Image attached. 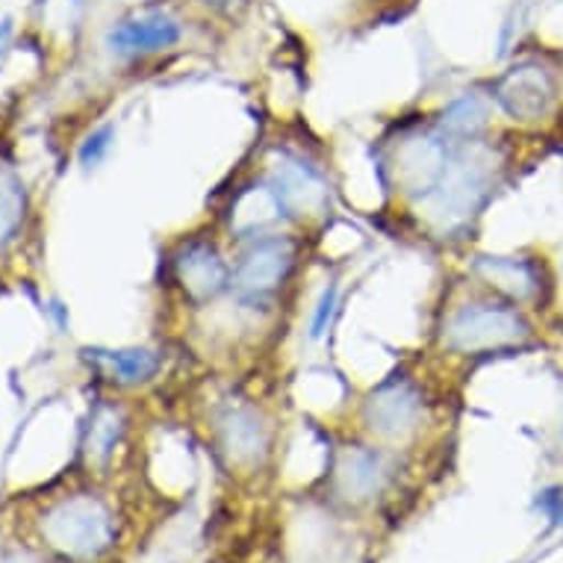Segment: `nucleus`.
<instances>
[{
    "mask_svg": "<svg viewBox=\"0 0 563 563\" xmlns=\"http://www.w3.org/2000/svg\"><path fill=\"white\" fill-rule=\"evenodd\" d=\"M296 242L289 236H277V233L254 236L249 249L242 251L236 268H233V289L245 301L272 298L287 284L289 272L296 266Z\"/></svg>",
    "mask_w": 563,
    "mask_h": 563,
    "instance_id": "nucleus-4",
    "label": "nucleus"
},
{
    "mask_svg": "<svg viewBox=\"0 0 563 563\" xmlns=\"http://www.w3.org/2000/svg\"><path fill=\"white\" fill-rule=\"evenodd\" d=\"M336 298H340V287L331 284V287H324V292L319 296V301H316L313 319H310V336H313V340L324 336V331H328V324H331L333 319V310H336Z\"/></svg>",
    "mask_w": 563,
    "mask_h": 563,
    "instance_id": "nucleus-17",
    "label": "nucleus"
},
{
    "mask_svg": "<svg viewBox=\"0 0 563 563\" xmlns=\"http://www.w3.org/2000/svg\"><path fill=\"white\" fill-rule=\"evenodd\" d=\"M336 481H340L342 496L369 499V496L378 493L380 481H384L380 457L372 449H363V445L345 449L340 457V466H336Z\"/></svg>",
    "mask_w": 563,
    "mask_h": 563,
    "instance_id": "nucleus-12",
    "label": "nucleus"
},
{
    "mask_svg": "<svg viewBox=\"0 0 563 563\" xmlns=\"http://www.w3.org/2000/svg\"><path fill=\"white\" fill-rule=\"evenodd\" d=\"M180 36H184V27L172 15L145 12V15L115 24L107 36V45H110L112 54L119 56H145L175 47Z\"/></svg>",
    "mask_w": 563,
    "mask_h": 563,
    "instance_id": "nucleus-9",
    "label": "nucleus"
},
{
    "mask_svg": "<svg viewBox=\"0 0 563 563\" xmlns=\"http://www.w3.org/2000/svg\"><path fill=\"white\" fill-rule=\"evenodd\" d=\"M475 272L484 277V284L499 289L501 296L514 298V301H526L534 298L540 289V272L534 263L517 257H478L475 260Z\"/></svg>",
    "mask_w": 563,
    "mask_h": 563,
    "instance_id": "nucleus-11",
    "label": "nucleus"
},
{
    "mask_svg": "<svg viewBox=\"0 0 563 563\" xmlns=\"http://www.w3.org/2000/svg\"><path fill=\"white\" fill-rule=\"evenodd\" d=\"M207 3H213L216 10H233V3H236V0H207Z\"/></svg>",
    "mask_w": 563,
    "mask_h": 563,
    "instance_id": "nucleus-21",
    "label": "nucleus"
},
{
    "mask_svg": "<svg viewBox=\"0 0 563 563\" xmlns=\"http://www.w3.org/2000/svg\"><path fill=\"white\" fill-rule=\"evenodd\" d=\"M10 33H12V24H10V21H0V54L7 51V42H10Z\"/></svg>",
    "mask_w": 563,
    "mask_h": 563,
    "instance_id": "nucleus-20",
    "label": "nucleus"
},
{
    "mask_svg": "<svg viewBox=\"0 0 563 563\" xmlns=\"http://www.w3.org/2000/svg\"><path fill=\"white\" fill-rule=\"evenodd\" d=\"M493 98L514 121H540L554 107L558 84L543 65L522 63L496 80Z\"/></svg>",
    "mask_w": 563,
    "mask_h": 563,
    "instance_id": "nucleus-6",
    "label": "nucleus"
},
{
    "mask_svg": "<svg viewBox=\"0 0 563 563\" xmlns=\"http://www.w3.org/2000/svg\"><path fill=\"white\" fill-rule=\"evenodd\" d=\"M175 280L192 305H207L231 284V268L210 240H189L175 254Z\"/></svg>",
    "mask_w": 563,
    "mask_h": 563,
    "instance_id": "nucleus-7",
    "label": "nucleus"
},
{
    "mask_svg": "<svg viewBox=\"0 0 563 563\" xmlns=\"http://www.w3.org/2000/svg\"><path fill=\"white\" fill-rule=\"evenodd\" d=\"M537 508L552 519V526H563V489L561 487L543 489V493H540V499H537Z\"/></svg>",
    "mask_w": 563,
    "mask_h": 563,
    "instance_id": "nucleus-19",
    "label": "nucleus"
},
{
    "mask_svg": "<svg viewBox=\"0 0 563 563\" xmlns=\"http://www.w3.org/2000/svg\"><path fill=\"white\" fill-rule=\"evenodd\" d=\"M24 219V184L15 172L0 168V249L19 233Z\"/></svg>",
    "mask_w": 563,
    "mask_h": 563,
    "instance_id": "nucleus-15",
    "label": "nucleus"
},
{
    "mask_svg": "<svg viewBox=\"0 0 563 563\" xmlns=\"http://www.w3.org/2000/svg\"><path fill=\"white\" fill-rule=\"evenodd\" d=\"M112 139H115V128L112 124H103V128L92 130L89 136H86V142L80 145V166L89 172V168L101 166L103 159H107V154H110L112 148Z\"/></svg>",
    "mask_w": 563,
    "mask_h": 563,
    "instance_id": "nucleus-16",
    "label": "nucleus"
},
{
    "mask_svg": "<svg viewBox=\"0 0 563 563\" xmlns=\"http://www.w3.org/2000/svg\"><path fill=\"white\" fill-rule=\"evenodd\" d=\"M7 563H27V561H19V558H15V561H7Z\"/></svg>",
    "mask_w": 563,
    "mask_h": 563,
    "instance_id": "nucleus-22",
    "label": "nucleus"
},
{
    "mask_svg": "<svg viewBox=\"0 0 563 563\" xmlns=\"http://www.w3.org/2000/svg\"><path fill=\"white\" fill-rule=\"evenodd\" d=\"M484 128H487V103L481 101L478 95L454 98L443 110V119H440V133L445 139L463 142V145L475 142Z\"/></svg>",
    "mask_w": 563,
    "mask_h": 563,
    "instance_id": "nucleus-14",
    "label": "nucleus"
},
{
    "mask_svg": "<svg viewBox=\"0 0 563 563\" xmlns=\"http://www.w3.org/2000/svg\"><path fill=\"white\" fill-rule=\"evenodd\" d=\"M489 186H493V172L489 163L466 154H457L449 163V172L440 180L434 192L428 195L426 201H431V216L443 231L461 228L470 222V216L481 210V203L487 201Z\"/></svg>",
    "mask_w": 563,
    "mask_h": 563,
    "instance_id": "nucleus-3",
    "label": "nucleus"
},
{
    "mask_svg": "<svg viewBox=\"0 0 563 563\" xmlns=\"http://www.w3.org/2000/svg\"><path fill=\"white\" fill-rule=\"evenodd\" d=\"M42 534L56 552L89 561L110 549L115 540V522L98 499L75 496V499L59 501L54 510H47Z\"/></svg>",
    "mask_w": 563,
    "mask_h": 563,
    "instance_id": "nucleus-2",
    "label": "nucleus"
},
{
    "mask_svg": "<svg viewBox=\"0 0 563 563\" xmlns=\"http://www.w3.org/2000/svg\"><path fill=\"white\" fill-rule=\"evenodd\" d=\"M531 336V324L514 305L472 301L457 307L443 324V345L454 354H489Z\"/></svg>",
    "mask_w": 563,
    "mask_h": 563,
    "instance_id": "nucleus-1",
    "label": "nucleus"
},
{
    "mask_svg": "<svg viewBox=\"0 0 563 563\" xmlns=\"http://www.w3.org/2000/svg\"><path fill=\"white\" fill-rule=\"evenodd\" d=\"M224 452L231 454L233 463H257L268 449V431L260 422V416L249 407L228 410L219 422Z\"/></svg>",
    "mask_w": 563,
    "mask_h": 563,
    "instance_id": "nucleus-10",
    "label": "nucleus"
},
{
    "mask_svg": "<svg viewBox=\"0 0 563 563\" xmlns=\"http://www.w3.org/2000/svg\"><path fill=\"white\" fill-rule=\"evenodd\" d=\"M112 380L148 384L159 372V354L151 349H95L86 351Z\"/></svg>",
    "mask_w": 563,
    "mask_h": 563,
    "instance_id": "nucleus-13",
    "label": "nucleus"
},
{
    "mask_svg": "<svg viewBox=\"0 0 563 563\" xmlns=\"http://www.w3.org/2000/svg\"><path fill=\"white\" fill-rule=\"evenodd\" d=\"M366 426L380 437H401L413 431L422 416V393L413 380L389 378L378 389H372L363 407Z\"/></svg>",
    "mask_w": 563,
    "mask_h": 563,
    "instance_id": "nucleus-8",
    "label": "nucleus"
},
{
    "mask_svg": "<svg viewBox=\"0 0 563 563\" xmlns=\"http://www.w3.org/2000/svg\"><path fill=\"white\" fill-rule=\"evenodd\" d=\"M449 145L452 142L440 130L437 133H413V136L401 139L396 157H393V163H396L393 172H396L398 186L407 195L426 201L449 172V163L454 157Z\"/></svg>",
    "mask_w": 563,
    "mask_h": 563,
    "instance_id": "nucleus-5",
    "label": "nucleus"
},
{
    "mask_svg": "<svg viewBox=\"0 0 563 563\" xmlns=\"http://www.w3.org/2000/svg\"><path fill=\"white\" fill-rule=\"evenodd\" d=\"M115 437H119V419L110 410H101L92 426V449L95 454H107L115 445Z\"/></svg>",
    "mask_w": 563,
    "mask_h": 563,
    "instance_id": "nucleus-18",
    "label": "nucleus"
}]
</instances>
